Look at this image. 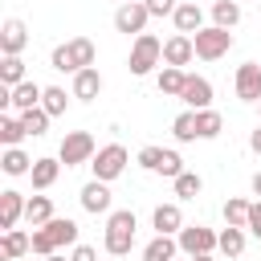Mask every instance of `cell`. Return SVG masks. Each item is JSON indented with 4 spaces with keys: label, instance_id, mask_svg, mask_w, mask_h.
Returning <instances> with one entry per match:
<instances>
[{
    "label": "cell",
    "instance_id": "obj_38",
    "mask_svg": "<svg viewBox=\"0 0 261 261\" xmlns=\"http://www.w3.org/2000/svg\"><path fill=\"white\" fill-rule=\"evenodd\" d=\"M155 175H167V179L184 175V159H179V151H163V159H159V171H155Z\"/></svg>",
    "mask_w": 261,
    "mask_h": 261
},
{
    "label": "cell",
    "instance_id": "obj_32",
    "mask_svg": "<svg viewBox=\"0 0 261 261\" xmlns=\"http://www.w3.org/2000/svg\"><path fill=\"white\" fill-rule=\"evenodd\" d=\"M171 188H175V196H179V200H196V196L204 192V179H200L196 171H184V175H175V179H171Z\"/></svg>",
    "mask_w": 261,
    "mask_h": 261
},
{
    "label": "cell",
    "instance_id": "obj_27",
    "mask_svg": "<svg viewBox=\"0 0 261 261\" xmlns=\"http://www.w3.org/2000/svg\"><path fill=\"white\" fill-rule=\"evenodd\" d=\"M212 24H220V29L241 24V0H216L212 4Z\"/></svg>",
    "mask_w": 261,
    "mask_h": 261
},
{
    "label": "cell",
    "instance_id": "obj_17",
    "mask_svg": "<svg viewBox=\"0 0 261 261\" xmlns=\"http://www.w3.org/2000/svg\"><path fill=\"white\" fill-rule=\"evenodd\" d=\"M24 204H29V200H24L20 192H12V188L0 192V228H16V224L24 220Z\"/></svg>",
    "mask_w": 261,
    "mask_h": 261
},
{
    "label": "cell",
    "instance_id": "obj_43",
    "mask_svg": "<svg viewBox=\"0 0 261 261\" xmlns=\"http://www.w3.org/2000/svg\"><path fill=\"white\" fill-rule=\"evenodd\" d=\"M249 147H253V155H261V122H257V130L249 135Z\"/></svg>",
    "mask_w": 261,
    "mask_h": 261
},
{
    "label": "cell",
    "instance_id": "obj_13",
    "mask_svg": "<svg viewBox=\"0 0 261 261\" xmlns=\"http://www.w3.org/2000/svg\"><path fill=\"white\" fill-rule=\"evenodd\" d=\"M98 94H102V73H98V65L77 69V73H73V86H69V98H77V102H94Z\"/></svg>",
    "mask_w": 261,
    "mask_h": 261
},
{
    "label": "cell",
    "instance_id": "obj_6",
    "mask_svg": "<svg viewBox=\"0 0 261 261\" xmlns=\"http://www.w3.org/2000/svg\"><path fill=\"white\" fill-rule=\"evenodd\" d=\"M175 241H179V253L196 257V253H216L220 232H212V228H204V224H184V228L175 232Z\"/></svg>",
    "mask_w": 261,
    "mask_h": 261
},
{
    "label": "cell",
    "instance_id": "obj_11",
    "mask_svg": "<svg viewBox=\"0 0 261 261\" xmlns=\"http://www.w3.org/2000/svg\"><path fill=\"white\" fill-rule=\"evenodd\" d=\"M24 45H29V29H24V20L8 16V20L0 24V53H4V57H16V53H24Z\"/></svg>",
    "mask_w": 261,
    "mask_h": 261
},
{
    "label": "cell",
    "instance_id": "obj_45",
    "mask_svg": "<svg viewBox=\"0 0 261 261\" xmlns=\"http://www.w3.org/2000/svg\"><path fill=\"white\" fill-rule=\"evenodd\" d=\"M253 196H261V171L253 175Z\"/></svg>",
    "mask_w": 261,
    "mask_h": 261
},
{
    "label": "cell",
    "instance_id": "obj_2",
    "mask_svg": "<svg viewBox=\"0 0 261 261\" xmlns=\"http://www.w3.org/2000/svg\"><path fill=\"white\" fill-rule=\"evenodd\" d=\"M155 65H163V41L155 33H139L135 45H130V57H126V69L135 77H147Z\"/></svg>",
    "mask_w": 261,
    "mask_h": 261
},
{
    "label": "cell",
    "instance_id": "obj_18",
    "mask_svg": "<svg viewBox=\"0 0 261 261\" xmlns=\"http://www.w3.org/2000/svg\"><path fill=\"white\" fill-rule=\"evenodd\" d=\"M24 253H33V232H24V228H4L0 257H4V261H16V257H24Z\"/></svg>",
    "mask_w": 261,
    "mask_h": 261
},
{
    "label": "cell",
    "instance_id": "obj_8",
    "mask_svg": "<svg viewBox=\"0 0 261 261\" xmlns=\"http://www.w3.org/2000/svg\"><path fill=\"white\" fill-rule=\"evenodd\" d=\"M77 200H82V208H86L90 216H110V212H114V208H110L114 200H110V184H106V179H90V184L77 192Z\"/></svg>",
    "mask_w": 261,
    "mask_h": 261
},
{
    "label": "cell",
    "instance_id": "obj_14",
    "mask_svg": "<svg viewBox=\"0 0 261 261\" xmlns=\"http://www.w3.org/2000/svg\"><path fill=\"white\" fill-rule=\"evenodd\" d=\"M41 98H45V86H37L33 77H24L20 86H12V90H8V106H12L16 114H24V110L41 106Z\"/></svg>",
    "mask_w": 261,
    "mask_h": 261
},
{
    "label": "cell",
    "instance_id": "obj_16",
    "mask_svg": "<svg viewBox=\"0 0 261 261\" xmlns=\"http://www.w3.org/2000/svg\"><path fill=\"white\" fill-rule=\"evenodd\" d=\"M61 159H53V155H41L37 163H33V171H29V179H33V188L37 192H49L53 184H57V175H61Z\"/></svg>",
    "mask_w": 261,
    "mask_h": 261
},
{
    "label": "cell",
    "instance_id": "obj_46",
    "mask_svg": "<svg viewBox=\"0 0 261 261\" xmlns=\"http://www.w3.org/2000/svg\"><path fill=\"white\" fill-rule=\"evenodd\" d=\"M192 261H216V257H212V253H196Z\"/></svg>",
    "mask_w": 261,
    "mask_h": 261
},
{
    "label": "cell",
    "instance_id": "obj_39",
    "mask_svg": "<svg viewBox=\"0 0 261 261\" xmlns=\"http://www.w3.org/2000/svg\"><path fill=\"white\" fill-rule=\"evenodd\" d=\"M135 159H139V167H143V171H159V159H163V147H143V151H139Z\"/></svg>",
    "mask_w": 261,
    "mask_h": 261
},
{
    "label": "cell",
    "instance_id": "obj_35",
    "mask_svg": "<svg viewBox=\"0 0 261 261\" xmlns=\"http://www.w3.org/2000/svg\"><path fill=\"white\" fill-rule=\"evenodd\" d=\"M41 106H45L53 118H61V114L69 110V98H65V90H61V86H45V98H41Z\"/></svg>",
    "mask_w": 261,
    "mask_h": 261
},
{
    "label": "cell",
    "instance_id": "obj_23",
    "mask_svg": "<svg viewBox=\"0 0 261 261\" xmlns=\"http://www.w3.org/2000/svg\"><path fill=\"white\" fill-rule=\"evenodd\" d=\"M24 220H29L33 228L49 224V220H53V200H49V196H29V204H24Z\"/></svg>",
    "mask_w": 261,
    "mask_h": 261
},
{
    "label": "cell",
    "instance_id": "obj_33",
    "mask_svg": "<svg viewBox=\"0 0 261 261\" xmlns=\"http://www.w3.org/2000/svg\"><path fill=\"white\" fill-rule=\"evenodd\" d=\"M249 200H241V196H228L224 200V224H237V228H245L249 224Z\"/></svg>",
    "mask_w": 261,
    "mask_h": 261
},
{
    "label": "cell",
    "instance_id": "obj_9",
    "mask_svg": "<svg viewBox=\"0 0 261 261\" xmlns=\"http://www.w3.org/2000/svg\"><path fill=\"white\" fill-rule=\"evenodd\" d=\"M232 86H237V98H241V102H261V65H257V61L237 65Z\"/></svg>",
    "mask_w": 261,
    "mask_h": 261
},
{
    "label": "cell",
    "instance_id": "obj_36",
    "mask_svg": "<svg viewBox=\"0 0 261 261\" xmlns=\"http://www.w3.org/2000/svg\"><path fill=\"white\" fill-rule=\"evenodd\" d=\"M49 65H53L57 73H77V65H73V57H69V41H65V45H57V49L49 53Z\"/></svg>",
    "mask_w": 261,
    "mask_h": 261
},
{
    "label": "cell",
    "instance_id": "obj_15",
    "mask_svg": "<svg viewBox=\"0 0 261 261\" xmlns=\"http://www.w3.org/2000/svg\"><path fill=\"white\" fill-rule=\"evenodd\" d=\"M171 20H175V33H188V37H196V33L204 29V8H200L196 0H184V4L171 12Z\"/></svg>",
    "mask_w": 261,
    "mask_h": 261
},
{
    "label": "cell",
    "instance_id": "obj_24",
    "mask_svg": "<svg viewBox=\"0 0 261 261\" xmlns=\"http://www.w3.org/2000/svg\"><path fill=\"white\" fill-rule=\"evenodd\" d=\"M45 228L53 232L57 249H65V245H77V220H69V216H53V220H49Z\"/></svg>",
    "mask_w": 261,
    "mask_h": 261
},
{
    "label": "cell",
    "instance_id": "obj_7",
    "mask_svg": "<svg viewBox=\"0 0 261 261\" xmlns=\"http://www.w3.org/2000/svg\"><path fill=\"white\" fill-rule=\"evenodd\" d=\"M147 20H151V12H147V4H143V0H126V4H118V8H114V29H118V33H126V37H130V33H135V37H139V33H147Z\"/></svg>",
    "mask_w": 261,
    "mask_h": 261
},
{
    "label": "cell",
    "instance_id": "obj_1",
    "mask_svg": "<svg viewBox=\"0 0 261 261\" xmlns=\"http://www.w3.org/2000/svg\"><path fill=\"white\" fill-rule=\"evenodd\" d=\"M135 228H139V220H135V212H130V208L110 212V216H106V237H102V249H106L110 257H126V253L135 249Z\"/></svg>",
    "mask_w": 261,
    "mask_h": 261
},
{
    "label": "cell",
    "instance_id": "obj_44",
    "mask_svg": "<svg viewBox=\"0 0 261 261\" xmlns=\"http://www.w3.org/2000/svg\"><path fill=\"white\" fill-rule=\"evenodd\" d=\"M45 261H69V257H65V253H61V249H57V253H49V257H45Z\"/></svg>",
    "mask_w": 261,
    "mask_h": 261
},
{
    "label": "cell",
    "instance_id": "obj_30",
    "mask_svg": "<svg viewBox=\"0 0 261 261\" xmlns=\"http://www.w3.org/2000/svg\"><path fill=\"white\" fill-rule=\"evenodd\" d=\"M20 139H29V130H24L20 114H16V118H12V114H4V118H0V143H4V147H20Z\"/></svg>",
    "mask_w": 261,
    "mask_h": 261
},
{
    "label": "cell",
    "instance_id": "obj_29",
    "mask_svg": "<svg viewBox=\"0 0 261 261\" xmlns=\"http://www.w3.org/2000/svg\"><path fill=\"white\" fill-rule=\"evenodd\" d=\"M171 135H175V143H196V139H200V130H196V110H184V114H175V122H171Z\"/></svg>",
    "mask_w": 261,
    "mask_h": 261
},
{
    "label": "cell",
    "instance_id": "obj_47",
    "mask_svg": "<svg viewBox=\"0 0 261 261\" xmlns=\"http://www.w3.org/2000/svg\"><path fill=\"white\" fill-rule=\"evenodd\" d=\"M118 4H126V0H118Z\"/></svg>",
    "mask_w": 261,
    "mask_h": 261
},
{
    "label": "cell",
    "instance_id": "obj_42",
    "mask_svg": "<svg viewBox=\"0 0 261 261\" xmlns=\"http://www.w3.org/2000/svg\"><path fill=\"white\" fill-rule=\"evenodd\" d=\"M69 261H98V249H94V245H73Z\"/></svg>",
    "mask_w": 261,
    "mask_h": 261
},
{
    "label": "cell",
    "instance_id": "obj_22",
    "mask_svg": "<svg viewBox=\"0 0 261 261\" xmlns=\"http://www.w3.org/2000/svg\"><path fill=\"white\" fill-rule=\"evenodd\" d=\"M33 163H37V159H29V151H20V147H4V155H0L4 175H29Z\"/></svg>",
    "mask_w": 261,
    "mask_h": 261
},
{
    "label": "cell",
    "instance_id": "obj_5",
    "mask_svg": "<svg viewBox=\"0 0 261 261\" xmlns=\"http://www.w3.org/2000/svg\"><path fill=\"white\" fill-rule=\"evenodd\" d=\"M94 151H98V143H94L90 130H69V135L61 139V147H57V159H61L65 167H77V163H90Z\"/></svg>",
    "mask_w": 261,
    "mask_h": 261
},
{
    "label": "cell",
    "instance_id": "obj_28",
    "mask_svg": "<svg viewBox=\"0 0 261 261\" xmlns=\"http://www.w3.org/2000/svg\"><path fill=\"white\" fill-rule=\"evenodd\" d=\"M196 130H200V139H216L220 130H224V118H220V110H196Z\"/></svg>",
    "mask_w": 261,
    "mask_h": 261
},
{
    "label": "cell",
    "instance_id": "obj_21",
    "mask_svg": "<svg viewBox=\"0 0 261 261\" xmlns=\"http://www.w3.org/2000/svg\"><path fill=\"white\" fill-rule=\"evenodd\" d=\"M184 82H188V69H179V65H163V69L155 73V86H159V94H167V98H179V94H184Z\"/></svg>",
    "mask_w": 261,
    "mask_h": 261
},
{
    "label": "cell",
    "instance_id": "obj_19",
    "mask_svg": "<svg viewBox=\"0 0 261 261\" xmlns=\"http://www.w3.org/2000/svg\"><path fill=\"white\" fill-rule=\"evenodd\" d=\"M175 253H179V241L167 237V232H155L143 245V261H175Z\"/></svg>",
    "mask_w": 261,
    "mask_h": 261
},
{
    "label": "cell",
    "instance_id": "obj_37",
    "mask_svg": "<svg viewBox=\"0 0 261 261\" xmlns=\"http://www.w3.org/2000/svg\"><path fill=\"white\" fill-rule=\"evenodd\" d=\"M33 253L37 257H49V253H57V241H53V232L41 224V228H33Z\"/></svg>",
    "mask_w": 261,
    "mask_h": 261
},
{
    "label": "cell",
    "instance_id": "obj_31",
    "mask_svg": "<svg viewBox=\"0 0 261 261\" xmlns=\"http://www.w3.org/2000/svg\"><path fill=\"white\" fill-rule=\"evenodd\" d=\"M69 57H73V65H77V69H86V65H94L98 49H94V41H90V37H73V41H69Z\"/></svg>",
    "mask_w": 261,
    "mask_h": 261
},
{
    "label": "cell",
    "instance_id": "obj_25",
    "mask_svg": "<svg viewBox=\"0 0 261 261\" xmlns=\"http://www.w3.org/2000/svg\"><path fill=\"white\" fill-rule=\"evenodd\" d=\"M245 232H249V228L224 224V228H220V245H216V249H220L224 257H241V253H245Z\"/></svg>",
    "mask_w": 261,
    "mask_h": 261
},
{
    "label": "cell",
    "instance_id": "obj_40",
    "mask_svg": "<svg viewBox=\"0 0 261 261\" xmlns=\"http://www.w3.org/2000/svg\"><path fill=\"white\" fill-rule=\"evenodd\" d=\"M143 4H147V12H151V16H171V12L179 8L175 0H143Z\"/></svg>",
    "mask_w": 261,
    "mask_h": 261
},
{
    "label": "cell",
    "instance_id": "obj_10",
    "mask_svg": "<svg viewBox=\"0 0 261 261\" xmlns=\"http://www.w3.org/2000/svg\"><path fill=\"white\" fill-rule=\"evenodd\" d=\"M179 102H184L188 110H208V106H212V82H208V77H200V73H188Z\"/></svg>",
    "mask_w": 261,
    "mask_h": 261
},
{
    "label": "cell",
    "instance_id": "obj_20",
    "mask_svg": "<svg viewBox=\"0 0 261 261\" xmlns=\"http://www.w3.org/2000/svg\"><path fill=\"white\" fill-rule=\"evenodd\" d=\"M151 224H155V232L175 237V232L184 228V212H179V204H159V208L151 212Z\"/></svg>",
    "mask_w": 261,
    "mask_h": 261
},
{
    "label": "cell",
    "instance_id": "obj_3",
    "mask_svg": "<svg viewBox=\"0 0 261 261\" xmlns=\"http://www.w3.org/2000/svg\"><path fill=\"white\" fill-rule=\"evenodd\" d=\"M126 163H130L126 147H122V143H106V147H98V151H94V159H90V171H94V179H106V184H114V179L126 171Z\"/></svg>",
    "mask_w": 261,
    "mask_h": 261
},
{
    "label": "cell",
    "instance_id": "obj_26",
    "mask_svg": "<svg viewBox=\"0 0 261 261\" xmlns=\"http://www.w3.org/2000/svg\"><path fill=\"white\" fill-rule=\"evenodd\" d=\"M20 122H24V130H29V139H41V135L49 130V122H53V114H49L45 106H33V110H24V114H20Z\"/></svg>",
    "mask_w": 261,
    "mask_h": 261
},
{
    "label": "cell",
    "instance_id": "obj_4",
    "mask_svg": "<svg viewBox=\"0 0 261 261\" xmlns=\"http://www.w3.org/2000/svg\"><path fill=\"white\" fill-rule=\"evenodd\" d=\"M192 41H196V57H200V61H220V57L232 49V33L220 29V24H204Z\"/></svg>",
    "mask_w": 261,
    "mask_h": 261
},
{
    "label": "cell",
    "instance_id": "obj_12",
    "mask_svg": "<svg viewBox=\"0 0 261 261\" xmlns=\"http://www.w3.org/2000/svg\"><path fill=\"white\" fill-rule=\"evenodd\" d=\"M192 57H196V41L188 37V33H175V37H167L163 41V65H192Z\"/></svg>",
    "mask_w": 261,
    "mask_h": 261
},
{
    "label": "cell",
    "instance_id": "obj_34",
    "mask_svg": "<svg viewBox=\"0 0 261 261\" xmlns=\"http://www.w3.org/2000/svg\"><path fill=\"white\" fill-rule=\"evenodd\" d=\"M24 82V61H20V53L16 57H4L0 61V86H20Z\"/></svg>",
    "mask_w": 261,
    "mask_h": 261
},
{
    "label": "cell",
    "instance_id": "obj_41",
    "mask_svg": "<svg viewBox=\"0 0 261 261\" xmlns=\"http://www.w3.org/2000/svg\"><path fill=\"white\" fill-rule=\"evenodd\" d=\"M257 241H261V200H253V208H249V224H245Z\"/></svg>",
    "mask_w": 261,
    "mask_h": 261
},
{
    "label": "cell",
    "instance_id": "obj_48",
    "mask_svg": "<svg viewBox=\"0 0 261 261\" xmlns=\"http://www.w3.org/2000/svg\"><path fill=\"white\" fill-rule=\"evenodd\" d=\"M257 106H261V102H257Z\"/></svg>",
    "mask_w": 261,
    "mask_h": 261
}]
</instances>
